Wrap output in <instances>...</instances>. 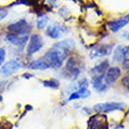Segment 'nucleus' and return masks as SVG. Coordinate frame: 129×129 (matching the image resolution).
Returning <instances> with one entry per match:
<instances>
[{"instance_id":"bb28decb","label":"nucleus","mask_w":129,"mask_h":129,"mask_svg":"<svg viewBox=\"0 0 129 129\" xmlns=\"http://www.w3.org/2000/svg\"><path fill=\"white\" fill-rule=\"evenodd\" d=\"M0 129H12V124H11L8 121L5 123L0 122Z\"/></svg>"},{"instance_id":"f8f14e48","label":"nucleus","mask_w":129,"mask_h":129,"mask_svg":"<svg viewBox=\"0 0 129 129\" xmlns=\"http://www.w3.org/2000/svg\"><path fill=\"white\" fill-rule=\"evenodd\" d=\"M90 81V87L96 94H105V93L110 90V87L106 85L105 75H95V76H89Z\"/></svg>"},{"instance_id":"a878e982","label":"nucleus","mask_w":129,"mask_h":129,"mask_svg":"<svg viewBox=\"0 0 129 129\" xmlns=\"http://www.w3.org/2000/svg\"><path fill=\"white\" fill-rule=\"evenodd\" d=\"M21 78H22V79H26V80H29V79L35 78V75H34L33 73H31V72H25L24 74L21 75Z\"/></svg>"},{"instance_id":"0eeeda50","label":"nucleus","mask_w":129,"mask_h":129,"mask_svg":"<svg viewBox=\"0 0 129 129\" xmlns=\"http://www.w3.org/2000/svg\"><path fill=\"white\" fill-rule=\"evenodd\" d=\"M93 112L100 113V114H109L114 112H123L127 108V105L121 101H106L98 102L92 106Z\"/></svg>"},{"instance_id":"412c9836","label":"nucleus","mask_w":129,"mask_h":129,"mask_svg":"<svg viewBox=\"0 0 129 129\" xmlns=\"http://www.w3.org/2000/svg\"><path fill=\"white\" fill-rule=\"evenodd\" d=\"M76 85H78V88H89V87H90L89 78L87 75H82L81 78L76 81Z\"/></svg>"},{"instance_id":"4be33fe9","label":"nucleus","mask_w":129,"mask_h":129,"mask_svg":"<svg viewBox=\"0 0 129 129\" xmlns=\"http://www.w3.org/2000/svg\"><path fill=\"white\" fill-rule=\"evenodd\" d=\"M58 14L62 18V19H66V18H68L69 15H71V11H69V8H68V7L62 6V7H60V8H59Z\"/></svg>"},{"instance_id":"20e7f679","label":"nucleus","mask_w":129,"mask_h":129,"mask_svg":"<svg viewBox=\"0 0 129 129\" xmlns=\"http://www.w3.org/2000/svg\"><path fill=\"white\" fill-rule=\"evenodd\" d=\"M46 47V40L45 35L41 32L34 31L29 35L27 46L25 48V55L28 58H34L37 54H39L44 48Z\"/></svg>"},{"instance_id":"ddd939ff","label":"nucleus","mask_w":129,"mask_h":129,"mask_svg":"<svg viewBox=\"0 0 129 129\" xmlns=\"http://www.w3.org/2000/svg\"><path fill=\"white\" fill-rule=\"evenodd\" d=\"M112 66L110 59L106 58V59H101L98 63L93 64L90 68H88V73L89 76H95V75H105L106 72L108 71V68Z\"/></svg>"},{"instance_id":"1a4fd4ad","label":"nucleus","mask_w":129,"mask_h":129,"mask_svg":"<svg viewBox=\"0 0 129 129\" xmlns=\"http://www.w3.org/2000/svg\"><path fill=\"white\" fill-rule=\"evenodd\" d=\"M86 129H110L107 114L93 113L90 116H88Z\"/></svg>"},{"instance_id":"7ed1b4c3","label":"nucleus","mask_w":129,"mask_h":129,"mask_svg":"<svg viewBox=\"0 0 129 129\" xmlns=\"http://www.w3.org/2000/svg\"><path fill=\"white\" fill-rule=\"evenodd\" d=\"M42 55H44V58L49 63L51 69L54 72H60V69H61L62 66L64 64V61L68 58V55L64 52H62L61 49L56 48L53 45H52L51 47H48Z\"/></svg>"},{"instance_id":"aec40b11","label":"nucleus","mask_w":129,"mask_h":129,"mask_svg":"<svg viewBox=\"0 0 129 129\" xmlns=\"http://www.w3.org/2000/svg\"><path fill=\"white\" fill-rule=\"evenodd\" d=\"M120 67L123 72L129 71V44L124 45V58H123L122 63L120 64Z\"/></svg>"},{"instance_id":"dca6fc26","label":"nucleus","mask_w":129,"mask_h":129,"mask_svg":"<svg viewBox=\"0 0 129 129\" xmlns=\"http://www.w3.org/2000/svg\"><path fill=\"white\" fill-rule=\"evenodd\" d=\"M110 62L113 64H120L122 63L123 58H124V45H115V48L113 51L112 55H110Z\"/></svg>"},{"instance_id":"9b49d317","label":"nucleus","mask_w":129,"mask_h":129,"mask_svg":"<svg viewBox=\"0 0 129 129\" xmlns=\"http://www.w3.org/2000/svg\"><path fill=\"white\" fill-rule=\"evenodd\" d=\"M122 74H123V71L121 69L120 66H117V64H112L105 74L106 85L109 86L110 88H113L115 85H117V82H119V80L121 79Z\"/></svg>"},{"instance_id":"6ab92c4d","label":"nucleus","mask_w":129,"mask_h":129,"mask_svg":"<svg viewBox=\"0 0 129 129\" xmlns=\"http://www.w3.org/2000/svg\"><path fill=\"white\" fill-rule=\"evenodd\" d=\"M117 85L122 90H124L126 93H129V71L123 72V74L121 76V79L119 80V82H117Z\"/></svg>"},{"instance_id":"2eb2a0df","label":"nucleus","mask_w":129,"mask_h":129,"mask_svg":"<svg viewBox=\"0 0 129 129\" xmlns=\"http://www.w3.org/2000/svg\"><path fill=\"white\" fill-rule=\"evenodd\" d=\"M53 46H55L56 48L61 49L62 52H64L66 54L69 56L71 54H73L75 52V48H76V42H75L74 38H64L59 41H55Z\"/></svg>"},{"instance_id":"f3484780","label":"nucleus","mask_w":129,"mask_h":129,"mask_svg":"<svg viewBox=\"0 0 129 129\" xmlns=\"http://www.w3.org/2000/svg\"><path fill=\"white\" fill-rule=\"evenodd\" d=\"M48 25H49V18L46 13H38L37 20H35V29L37 32H44Z\"/></svg>"},{"instance_id":"5701e85b","label":"nucleus","mask_w":129,"mask_h":129,"mask_svg":"<svg viewBox=\"0 0 129 129\" xmlns=\"http://www.w3.org/2000/svg\"><path fill=\"white\" fill-rule=\"evenodd\" d=\"M6 56H7V51L6 48L0 46V67L6 62Z\"/></svg>"},{"instance_id":"393cba45","label":"nucleus","mask_w":129,"mask_h":129,"mask_svg":"<svg viewBox=\"0 0 129 129\" xmlns=\"http://www.w3.org/2000/svg\"><path fill=\"white\" fill-rule=\"evenodd\" d=\"M81 113L83 114V115L90 116L94 112H93V108H92V107H89V106H83V107H81Z\"/></svg>"},{"instance_id":"a211bd4d","label":"nucleus","mask_w":129,"mask_h":129,"mask_svg":"<svg viewBox=\"0 0 129 129\" xmlns=\"http://www.w3.org/2000/svg\"><path fill=\"white\" fill-rule=\"evenodd\" d=\"M41 83H42L44 87L49 88L52 90H59V89L61 88V81L58 78L45 79V80H41Z\"/></svg>"},{"instance_id":"f03ea898","label":"nucleus","mask_w":129,"mask_h":129,"mask_svg":"<svg viewBox=\"0 0 129 129\" xmlns=\"http://www.w3.org/2000/svg\"><path fill=\"white\" fill-rule=\"evenodd\" d=\"M34 31H35V26L27 18H19L17 20L8 22L5 26V33L18 35V37L31 35Z\"/></svg>"},{"instance_id":"6e6552de","label":"nucleus","mask_w":129,"mask_h":129,"mask_svg":"<svg viewBox=\"0 0 129 129\" xmlns=\"http://www.w3.org/2000/svg\"><path fill=\"white\" fill-rule=\"evenodd\" d=\"M21 68H22V64H21L19 59L17 58L11 59V60L6 61L0 67V79L8 80V79L14 78L20 72Z\"/></svg>"},{"instance_id":"cd10ccee","label":"nucleus","mask_w":129,"mask_h":129,"mask_svg":"<svg viewBox=\"0 0 129 129\" xmlns=\"http://www.w3.org/2000/svg\"><path fill=\"white\" fill-rule=\"evenodd\" d=\"M121 39H123V40H126L127 42L129 44V31L123 32V33L121 34Z\"/></svg>"},{"instance_id":"b1692460","label":"nucleus","mask_w":129,"mask_h":129,"mask_svg":"<svg viewBox=\"0 0 129 129\" xmlns=\"http://www.w3.org/2000/svg\"><path fill=\"white\" fill-rule=\"evenodd\" d=\"M8 15V7H0V24L3 22Z\"/></svg>"},{"instance_id":"4468645a","label":"nucleus","mask_w":129,"mask_h":129,"mask_svg":"<svg viewBox=\"0 0 129 129\" xmlns=\"http://www.w3.org/2000/svg\"><path fill=\"white\" fill-rule=\"evenodd\" d=\"M26 68L29 69V71L45 72V71H49V69H51V66H49V63L47 62V60L44 58V55H41V56H38V58H32L31 60L28 61Z\"/></svg>"},{"instance_id":"9d476101","label":"nucleus","mask_w":129,"mask_h":129,"mask_svg":"<svg viewBox=\"0 0 129 129\" xmlns=\"http://www.w3.org/2000/svg\"><path fill=\"white\" fill-rule=\"evenodd\" d=\"M128 24H129V13L124 14V15H120L117 18L109 19L107 21V24H106V27H107L109 33L116 34V33H120Z\"/></svg>"},{"instance_id":"f257e3e1","label":"nucleus","mask_w":129,"mask_h":129,"mask_svg":"<svg viewBox=\"0 0 129 129\" xmlns=\"http://www.w3.org/2000/svg\"><path fill=\"white\" fill-rule=\"evenodd\" d=\"M85 69V59L74 52L64 61V64L59 72V75L61 79H63L68 82H76L83 75Z\"/></svg>"},{"instance_id":"423d86ee","label":"nucleus","mask_w":129,"mask_h":129,"mask_svg":"<svg viewBox=\"0 0 129 129\" xmlns=\"http://www.w3.org/2000/svg\"><path fill=\"white\" fill-rule=\"evenodd\" d=\"M69 33H71V28L68 26H66V25L61 24V22H58V21L51 22L44 31L45 37L53 41L61 40L62 35H66V34H69Z\"/></svg>"},{"instance_id":"39448f33","label":"nucleus","mask_w":129,"mask_h":129,"mask_svg":"<svg viewBox=\"0 0 129 129\" xmlns=\"http://www.w3.org/2000/svg\"><path fill=\"white\" fill-rule=\"evenodd\" d=\"M115 48L114 42H98L93 44L89 47L88 56L90 60H96V59H106L112 55L113 51Z\"/></svg>"}]
</instances>
